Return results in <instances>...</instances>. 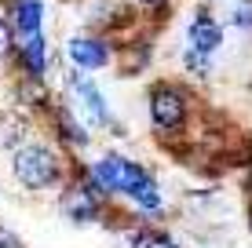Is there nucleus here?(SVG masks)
I'll use <instances>...</instances> for the list:
<instances>
[{"instance_id":"f257e3e1","label":"nucleus","mask_w":252,"mask_h":248,"mask_svg":"<svg viewBox=\"0 0 252 248\" xmlns=\"http://www.w3.org/2000/svg\"><path fill=\"white\" fill-rule=\"evenodd\" d=\"M15 175L30 190H44V186H51L59 179V161L44 146H22L15 153Z\"/></svg>"},{"instance_id":"f03ea898","label":"nucleus","mask_w":252,"mask_h":248,"mask_svg":"<svg viewBox=\"0 0 252 248\" xmlns=\"http://www.w3.org/2000/svg\"><path fill=\"white\" fill-rule=\"evenodd\" d=\"M150 113H154V124L158 128H179L187 110H183V99L172 88H158L154 99H150Z\"/></svg>"},{"instance_id":"7ed1b4c3","label":"nucleus","mask_w":252,"mask_h":248,"mask_svg":"<svg viewBox=\"0 0 252 248\" xmlns=\"http://www.w3.org/2000/svg\"><path fill=\"white\" fill-rule=\"evenodd\" d=\"M69 58L81 70H99V66H106V44H99L92 37H73L69 40Z\"/></svg>"},{"instance_id":"20e7f679","label":"nucleus","mask_w":252,"mask_h":248,"mask_svg":"<svg viewBox=\"0 0 252 248\" xmlns=\"http://www.w3.org/2000/svg\"><path fill=\"white\" fill-rule=\"evenodd\" d=\"M220 40H223V29L216 26L208 15H201V19H194V26H190V48L194 51H212V48H220Z\"/></svg>"},{"instance_id":"39448f33","label":"nucleus","mask_w":252,"mask_h":248,"mask_svg":"<svg viewBox=\"0 0 252 248\" xmlns=\"http://www.w3.org/2000/svg\"><path fill=\"white\" fill-rule=\"evenodd\" d=\"M40 15H44L40 0H19V4H15V29H19L26 40L40 37Z\"/></svg>"},{"instance_id":"423d86ee","label":"nucleus","mask_w":252,"mask_h":248,"mask_svg":"<svg viewBox=\"0 0 252 248\" xmlns=\"http://www.w3.org/2000/svg\"><path fill=\"white\" fill-rule=\"evenodd\" d=\"M73 91H77V99H81V106L88 110V117L95 124H106V106H102V95H99V88L88 81H73Z\"/></svg>"},{"instance_id":"0eeeda50","label":"nucleus","mask_w":252,"mask_h":248,"mask_svg":"<svg viewBox=\"0 0 252 248\" xmlns=\"http://www.w3.org/2000/svg\"><path fill=\"white\" fill-rule=\"evenodd\" d=\"M66 216L77 219V223H84V219H95V197L88 193V186H81V190H69L66 201H63Z\"/></svg>"},{"instance_id":"6e6552de","label":"nucleus","mask_w":252,"mask_h":248,"mask_svg":"<svg viewBox=\"0 0 252 248\" xmlns=\"http://www.w3.org/2000/svg\"><path fill=\"white\" fill-rule=\"evenodd\" d=\"M22 58H26V70L30 73H44V37H30L26 40Z\"/></svg>"},{"instance_id":"1a4fd4ad","label":"nucleus","mask_w":252,"mask_h":248,"mask_svg":"<svg viewBox=\"0 0 252 248\" xmlns=\"http://www.w3.org/2000/svg\"><path fill=\"white\" fill-rule=\"evenodd\" d=\"M132 241H135L132 248H179L176 241H168V237H161V234H150V230H139Z\"/></svg>"},{"instance_id":"9d476101","label":"nucleus","mask_w":252,"mask_h":248,"mask_svg":"<svg viewBox=\"0 0 252 248\" xmlns=\"http://www.w3.org/2000/svg\"><path fill=\"white\" fill-rule=\"evenodd\" d=\"M59 121H63V132H66V139L81 142V146H84V142H88V132H84V128L77 124V121H73V117H69V113H59Z\"/></svg>"},{"instance_id":"9b49d317","label":"nucleus","mask_w":252,"mask_h":248,"mask_svg":"<svg viewBox=\"0 0 252 248\" xmlns=\"http://www.w3.org/2000/svg\"><path fill=\"white\" fill-rule=\"evenodd\" d=\"M7 51H11V29H7V22L0 19V58H4Z\"/></svg>"},{"instance_id":"f8f14e48","label":"nucleus","mask_w":252,"mask_h":248,"mask_svg":"<svg viewBox=\"0 0 252 248\" xmlns=\"http://www.w3.org/2000/svg\"><path fill=\"white\" fill-rule=\"evenodd\" d=\"M0 248H22V241L11 234V230H4V226H0Z\"/></svg>"},{"instance_id":"ddd939ff","label":"nucleus","mask_w":252,"mask_h":248,"mask_svg":"<svg viewBox=\"0 0 252 248\" xmlns=\"http://www.w3.org/2000/svg\"><path fill=\"white\" fill-rule=\"evenodd\" d=\"M187 62H190V70H205V66H208L205 55H201V51H194V48L187 51Z\"/></svg>"},{"instance_id":"4468645a","label":"nucleus","mask_w":252,"mask_h":248,"mask_svg":"<svg viewBox=\"0 0 252 248\" xmlns=\"http://www.w3.org/2000/svg\"><path fill=\"white\" fill-rule=\"evenodd\" d=\"M234 22L238 26H252V7H241V11L234 15Z\"/></svg>"},{"instance_id":"2eb2a0df","label":"nucleus","mask_w":252,"mask_h":248,"mask_svg":"<svg viewBox=\"0 0 252 248\" xmlns=\"http://www.w3.org/2000/svg\"><path fill=\"white\" fill-rule=\"evenodd\" d=\"M143 4H158V0H143Z\"/></svg>"}]
</instances>
